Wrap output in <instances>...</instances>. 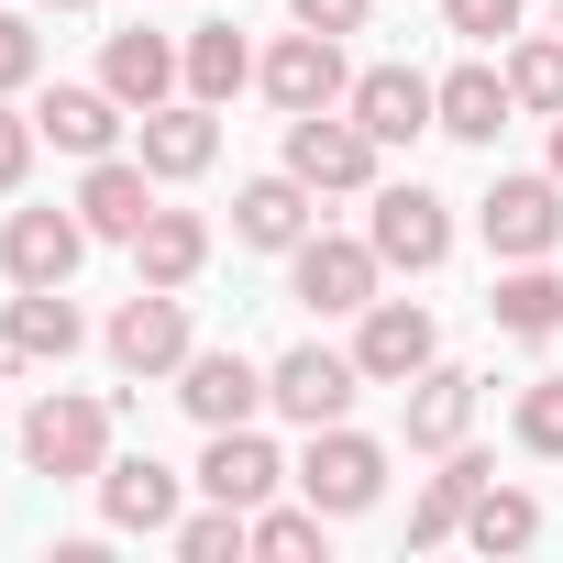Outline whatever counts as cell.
Returning a JSON list of instances; mask_svg holds the SVG:
<instances>
[{
    "label": "cell",
    "instance_id": "obj_1",
    "mask_svg": "<svg viewBox=\"0 0 563 563\" xmlns=\"http://www.w3.org/2000/svg\"><path fill=\"white\" fill-rule=\"evenodd\" d=\"M23 464H34V475H89V486H100V464H111V409L78 398V387H45L34 420H23Z\"/></svg>",
    "mask_w": 563,
    "mask_h": 563
},
{
    "label": "cell",
    "instance_id": "obj_2",
    "mask_svg": "<svg viewBox=\"0 0 563 563\" xmlns=\"http://www.w3.org/2000/svg\"><path fill=\"white\" fill-rule=\"evenodd\" d=\"M354 387H365V365L332 354V343H299V354H276V365H265V409H288L299 431H332V420L354 409Z\"/></svg>",
    "mask_w": 563,
    "mask_h": 563
},
{
    "label": "cell",
    "instance_id": "obj_3",
    "mask_svg": "<svg viewBox=\"0 0 563 563\" xmlns=\"http://www.w3.org/2000/svg\"><path fill=\"white\" fill-rule=\"evenodd\" d=\"M376 155H387V144H376L354 111H343V122H332V111H288V177H310L321 199L365 188V177H376Z\"/></svg>",
    "mask_w": 563,
    "mask_h": 563
},
{
    "label": "cell",
    "instance_id": "obj_4",
    "mask_svg": "<svg viewBox=\"0 0 563 563\" xmlns=\"http://www.w3.org/2000/svg\"><path fill=\"white\" fill-rule=\"evenodd\" d=\"M299 497L310 508H332V519H354V508H376L387 497V453L365 442V431H310V453H299Z\"/></svg>",
    "mask_w": 563,
    "mask_h": 563
},
{
    "label": "cell",
    "instance_id": "obj_5",
    "mask_svg": "<svg viewBox=\"0 0 563 563\" xmlns=\"http://www.w3.org/2000/svg\"><path fill=\"white\" fill-rule=\"evenodd\" d=\"M376 276H387V254H376V243H354V232H310V243L288 254V288H299L321 321H332V310H354V321H365Z\"/></svg>",
    "mask_w": 563,
    "mask_h": 563
},
{
    "label": "cell",
    "instance_id": "obj_6",
    "mask_svg": "<svg viewBox=\"0 0 563 563\" xmlns=\"http://www.w3.org/2000/svg\"><path fill=\"white\" fill-rule=\"evenodd\" d=\"M475 221H486V254L530 265V254L563 243V177H497V188L475 199Z\"/></svg>",
    "mask_w": 563,
    "mask_h": 563
},
{
    "label": "cell",
    "instance_id": "obj_7",
    "mask_svg": "<svg viewBox=\"0 0 563 563\" xmlns=\"http://www.w3.org/2000/svg\"><path fill=\"white\" fill-rule=\"evenodd\" d=\"M254 78H265V100H276V111H343V100H354L343 34H310V23H299L288 45H276V56H265Z\"/></svg>",
    "mask_w": 563,
    "mask_h": 563
},
{
    "label": "cell",
    "instance_id": "obj_8",
    "mask_svg": "<svg viewBox=\"0 0 563 563\" xmlns=\"http://www.w3.org/2000/svg\"><path fill=\"white\" fill-rule=\"evenodd\" d=\"M111 365H122V376H177V365H188V310H177V288H133V299L111 310Z\"/></svg>",
    "mask_w": 563,
    "mask_h": 563
},
{
    "label": "cell",
    "instance_id": "obj_9",
    "mask_svg": "<svg viewBox=\"0 0 563 563\" xmlns=\"http://www.w3.org/2000/svg\"><path fill=\"white\" fill-rule=\"evenodd\" d=\"M431 354H442V332H431V310H420V299H365V332H354L365 387H409Z\"/></svg>",
    "mask_w": 563,
    "mask_h": 563
},
{
    "label": "cell",
    "instance_id": "obj_10",
    "mask_svg": "<svg viewBox=\"0 0 563 563\" xmlns=\"http://www.w3.org/2000/svg\"><path fill=\"white\" fill-rule=\"evenodd\" d=\"M89 254V221L78 210H12L0 221V265H12V288H67Z\"/></svg>",
    "mask_w": 563,
    "mask_h": 563
},
{
    "label": "cell",
    "instance_id": "obj_11",
    "mask_svg": "<svg viewBox=\"0 0 563 563\" xmlns=\"http://www.w3.org/2000/svg\"><path fill=\"white\" fill-rule=\"evenodd\" d=\"M78 221H89V243H133V232L155 221V166H144V155H89Z\"/></svg>",
    "mask_w": 563,
    "mask_h": 563
},
{
    "label": "cell",
    "instance_id": "obj_12",
    "mask_svg": "<svg viewBox=\"0 0 563 563\" xmlns=\"http://www.w3.org/2000/svg\"><path fill=\"white\" fill-rule=\"evenodd\" d=\"M365 243H376L387 265H409V276H431V265L453 254V210H442L431 188H376V221H365Z\"/></svg>",
    "mask_w": 563,
    "mask_h": 563
},
{
    "label": "cell",
    "instance_id": "obj_13",
    "mask_svg": "<svg viewBox=\"0 0 563 563\" xmlns=\"http://www.w3.org/2000/svg\"><path fill=\"white\" fill-rule=\"evenodd\" d=\"M343 111H354L376 144H409V133H431V122H442V78H420V67H365Z\"/></svg>",
    "mask_w": 563,
    "mask_h": 563
},
{
    "label": "cell",
    "instance_id": "obj_14",
    "mask_svg": "<svg viewBox=\"0 0 563 563\" xmlns=\"http://www.w3.org/2000/svg\"><path fill=\"white\" fill-rule=\"evenodd\" d=\"M199 486H210V497H232V508H265L276 486H288V464H276V442H265L254 420H232V431H210Z\"/></svg>",
    "mask_w": 563,
    "mask_h": 563
},
{
    "label": "cell",
    "instance_id": "obj_15",
    "mask_svg": "<svg viewBox=\"0 0 563 563\" xmlns=\"http://www.w3.org/2000/svg\"><path fill=\"white\" fill-rule=\"evenodd\" d=\"M177 409H188L199 431H232V420L265 409V376H254L243 354H188V365H177Z\"/></svg>",
    "mask_w": 563,
    "mask_h": 563
},
{
    "label": "cell",
    "instance_id": "obj_16",
    "mask_svg": "<svg viewBox=\"0 0 563 563\" xmlns=\"http://www.w3.org/2000/svg\"><path fill=\"white\" fill-rule=\"evenodd\" d=\"M89 343V321L67 310V288H23L12 310H0V354H12V365H67Z\"/></svg>",
    "mask_w": 563,
    "mask_h": 563
},
{
    "label": "cell",
    "instance_id": "obj_17",
    "mask_svg": "<svg viewBox=\"0 0 563 563\" xmlns=\"http://www.w3.org/2000/svg\"><path fill=\"white\" fill-rule=\"evenodd\" d=\"M177 78H188V45H166V34H111V45H100V89H111L122 111H155Z\"/></svg>",
    "mask_w": 563,
    "mask_h": 563
},
{
    "label": "cell",
    "instance_id": "obj_18",
    "mask_svg": "<svg viewBox=\"0 0 563 563\" xmlns=\"http://www.w3.org/2000/svg\"><path fill=\"white\" fill-rule=\"evenodd\" d=\"M310 199H321L310 177H254V188L232 199V232H243V243H265V254H299V243L321 232V221H310Z\"/></svg>",
    "mask_w": 563,
    "mask_h": 563
},
{
    "label": "cell",
    "instance_id": "obj_19",
    "mask_svg": "<svg viewBox=\"0 0 563 563\" xmlns=\"http://www.w3.org/2000/svg\"><path fill=\"white\" fill-rule=\"evenodd\" d=\"M464 420H475V376L431 354V365L409 376V453H453V442H464Z\"/></svg>",
    "mask_w": 563,
    "mask_h": 563
},
{
    "label": "cell",
    "instance_id": "obj_20",
    "mask_svg": "<svg viewBox=\"0 0 563 563\" xmlns=\"http://www.w3.org/2000/svg\"><path fill=\"white\" fill-rule=\"evenodd\" d=\"M100 519H111V530H177V475H166L155 453L100 464Z\"/></svg>",
    "mask_w": 563,
    "mask_h": 563
},
{
    "label": "cell",
    "instance_id": "obj_21",
    "mask_svg": "<svg viewBox=\"0 0 563 563\" xmlns=\"http://www.w3.org/2000/svg\"><path fill=\"white\" fill-rule=\"evenodd\" d=\"M210 155H221L210 100H155V111H144V166H155V177H199Z\"/></svg>",
    "mask_w": 563,
    "mask_h": 563
},
{
    "label": "cell",
    "instance_id": "obj_22",
    "mask_svg": "<svg viewBox=\"0 0 563 563\" xmlns=\"http://www.w3.org/2000/svg\"><path fill=\"white\" fill-rule=\"evenodd\" d=\"M486 486H497V464L453 442V453H442V475H431V486H420V508H409V541H420V552H431V541H453V530H464V508H475Z\"/></svg>",
    "mask_w": 563,
    "mask_h": 563
},
{
    "label": "cell",
    "instance_id": "obj_23",
    "mask_svg": "<svg viewBox=\"0 0 563 563\" xmlns=\"http://www.w3.org/2000/svg\"><path fill=\"white\" fill-rule=\"evenodd\" d=\"M133 265H144V288H188V276L210 265V221H199V210H166V199H155V221L133 232Z\"/></svg>",
    "mask_w": 563,
    "mask_h": 563
},
{
    "label": "cell",
    "instance_id": "obj_24",
    "mask_svg": "<svg viewBox=\"0 0 563 563\" xmlns=\"http://www.w3.org/2000/svg\"><path fill=\"white\" fill-rule=\"evenodd\" d=\"M486 321H497V332H519V343H552V332H563V276H552L541 254H530V265H508V276H497V299H486Z\"/></svg>",
    "mask_w": 563,
    "mask_h": 563
},
{
    "label": "cell",
    "instance_id": "obj_25",
    "mask_svg": "<svg viewBox=\"0 0 563 563\" xmlns=\"http://www.w3.org/2000/svg\"><path fill=\"white\" fill-rule=\"evenodd\" d=\"M508 111H519V100H508V78H497V67H453V78H442V122H431V133H453V144H497V133H508Z\"/></svg>",
    "mask_w": 563,
    "mask_h": 563
},
{
    "label": "cell",
    "instance_id": "obj_26",
    "mask_svg": "<svg viewBox=\"0 0 563 563\" xmlns=\"http://www.w3.org/2000/svg\"><path fill=\"white\" fill-rule=\"evenodd\" d=\"M34 133H45L56 155H111V133H122V100H111V89H45Z\"/></svg>",
    "mask_w": 563,
    "mask_h": 563
},
{
    "label": "cell",
    "instance_id": "obj_27",
    "mask_svg": "<svg viewBox=\"0 0 563 563\" xmlns=\"http://www.w3.org/2000/svg\"><path fill=\"white\" fill-rule=\"evenodd\" d=\"M243 78H254L243 34H232V23H199V34H188V100H210V111H221V100H232Z\"/></svg>",
    "mask_w": 563,
    "mask_h": 563
},
{
    "label": "cell",
    "instance_id": "obj_28",
    "mask_svg": "<svg viewBox=\"0 0 563 563\" xmlns=\"http://www.w3.org/2000/svg\"><path fill=\"white\" fill-rule=\"evenodd\" d=\"M464 541H475V552H530V541H541V497H519V486H486V497L464 508Z\"/></svg>",
    "mask_w": 563,
    "mask_h": 563
},
{
    "label": "cell",
    "instance_id": "obj_29",
    "mask_svg": "<svg viewBox=\"0 0 563 563\" xmlns=\"http://www.w3.org/2000/svg\"><path fill=\"white\" fill-rule=\"evenodd\" d=\"M166 541H177L188 563H243V552H254V508H232V497H210V508H199V519H177Z\"/></svg>",
    "mask_w": 563,
    "mask_h": 563
},
{
    "label": "cell",
    "instance_id": "obj_30",
    "mask_svg": "<svg viewBox=\"0 0 563 563\" xmlns=\"http://www.w3.org/2000/svg\"><path fill=\"white\" fill-rule=\"evenodd\" d=\"M321 530H332V508H276V497L254 508V552H265V563H310Z\"/></svg>",
    "mask_w": 563,
    "mask_h": 563
},
{
    "label": "cell",
    "instance_id": "obj_31",
    "mask_svg": "<svg viewBox=\"0 0 563 563\" xmlns=\"http://www.w3.org/2000/svg\"><path fill=\"white\" fill-rule=\"evenodd\" d=\"M508 100H519V111H541V122L563 111V34H541V45H519V56H508Z\"/></svg>",
    "mask_w": 563,
    "mask_h": 563
},
{
    "label": "cell",
    "instance_id": "obj_32",
    "mask_svg": "<svg viewBox=\"0 0 563 563\" xmlns=\"http://www.w3.org/2000/svg\"><path fill=\"white\" fill-rule=\"evenodd\" d=\"M519 442H530L541 464H563V376H541V387L519 398Z\"/></svg>",
    "mask_w": 563,
    "mask_h": 563
},
{
    "label": "cell",
    "instance_id": "obj_33",
    "mask_svg": "<svg viewBox=\"0 0 563 563\" xmlns=\"http://www.w3.org/2000/svg\"><path fill=\"white\" fill-rule=\"evenodd\" d=\"M442 23H453L464 45H508V34H519V0H442Z\"/></svg>",
    "mask_w": 563,
    "mask_h": 563
},
{
    "label": "cell",
    "instance_id": "obj_34",
    "mask_svg": "<svg viewBox=\"0 0 563 563\" xmlns=\"http://www.w3.org/2000/svg\"><path fill=\"white\" fill-rule=\"evenodd\" d=\"M34 67H45V45H34V23H23V12H0V100H12V89H23Z\"/></svg>",
    "mask_w": 563,
    "mask_h": 563
},
{
    "label": "cell",
    "instance_id": "obj_35",
    "mask_svg": "<svg viewBox=\"0 0 563 563\" xmlns=\"http://www.w3.org/2000/svg\"><path fill=\"white\" fill-rule=\"evenodd\" d=\"M34 111H12V100H0V188H23V166H34Z\"/></svg>",
    "mask_w": 563,
    "mask_h": 563
},
{
    "label": "cell",
    "instance_id": "obj_36",
    "mask_svg": "<svg viewBox=\"0 0 563 563\" xmlns=\"http://www.w3.org/2000/svg\"><path fill=\"white\" fill-rule=\"evenodd\" d=\"M288 12H299L310 34H354V23H365V0H288Z\"/></svg>",
    "mask_w": 563,
    "mask_h": 563
},
{
    "label": "cell",
    "instance_id": "obj_37",
    "mask_svg": "<svg viewBox=\"0 0 563 563\" xmlns=\"http://www.w3.org/2000/svg\"><path fill=\"white\" fill-rule=\"evenodd\" d=\"M552 177H563V111H552Z\"/></svg>",
    "mask_w": 563,
    "mask_h": 563
},
{
    "label": "cell",
    "instance_id": "obj_38",
    "mask_svg": "<svg viewBox=\"0 0 563 563\" xmlns=\"http://www.w3.org/2000/svg\"><path fill=\"white\" fill-rule=\"evenodd\" d=\"M45 12H89V0H45Z\"/></svg>",
    "mask_w": 563,
    "mask_h": 563
}]
</instances>
